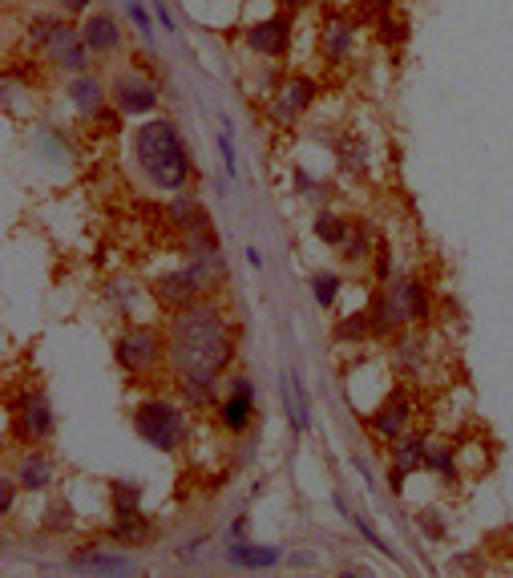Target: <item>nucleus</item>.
<instances>
[{"label": "nucleus", "mask_w": 513, "mask_h": 578, "mask_svg": "<svg viewBox=\"0 0 513 578\" xmlns=\"http://www.w3.org/2000/svg\"><path fill=\"white\" fill-rule=\"evenodd\" d=\"M53 473H57V465L45 457V453H37L33 445L17 457V486L25 490V494H37V490H49L53 486Z\"/></svg>", "instance_id": "19"}, {"label": "nucleus", "mask_w": 513, "mask_h": 578, "mask_svg": "<svg viewBox=\"0 0 513 578\" xmlns=\"http://www.w3.org/2000/svg\"><path fill=\"white\" fill-rule=\"evenodd\" d=\"M170 368L178 380H215L235 356V328L231 316L215 300H198L170 320Z\"/></svg>", "instance_id": "1"}, {"label": "nucleus", "mask_w": 513, "mask_h": 578, "mask_svg": "<svg viewBox=\"0 0 513 578\" xmlns=\"http://www.w3.org/2000/svg\"><path fill=\"white\" fill-rule=\"evenodd\" d=\"M219 150H223V166H227V174H231V178H239V162H235V138H231V130H227V126H223Z\"/></svg>", "instance_id": "36"}, {"label": "nucleus", "mask_w": 513, "mask_h": 578, "mask_svg": "<svg viewBox=\"0 0 513 578\" xmlns=\"http://www.w3.org/2000/svg\"><path fill=\"white\" fill-rule=\"evenodd\" d=\"M364 336H372V316H368V308L364 312H352V316H344L340 324H336V340H364Z\"/></svg>", "instance_id": "28"}, {"label": "nucleus", "mask_w": 513, "mask_h": 578, "mask_svg": "<svg viewBox=\"0 0 513 578\" xmlns=\"http://www.w3.org/2000/svg\"><path fill=\"white\" fill-rule=\"evenodd\" d=\"M340 255H344L348 263H364V259L372 255V231H368L364 223H352L348 235H344V243H340Z\"/></svg>", "instance_id": "25"}, {"label": "nucleus", "mask_w": 513, "mask_h": 578, "mask_svg": "<svg viewBox=\"0 0 513 578\" xmlns=\"http://www.w3.org/2000/svg\"><path fill=\"white\" fill-rule=\"evenodd\" d=\"M118 522H114V538L118 542H142L146 534H150V522L142 518V510H134V514H114Z\"/></svg>", "instance_id": "26"}, {"label": "nucleus", "mask_w": 513, "mask_h": 578, "mask_svg": "<svg viewBox=\"0 0 513 578\" xmlns=\"http://www.w3.org/2000/svg\"><path fill=\"white\" fill-rule=\"evenodd\" d=\"M340 287H344V283H340L336 271H316V275H312V296H316L320 308H332V304H336Z\"/></svg>", "instance_id": "27"}, {"label": "nucleus", "mask_w": 513, "mask_h": 578, "mask_svg": "<svg viewBox=\"0 0 513 578\" xmlns=\"http://www.w3.org/2000/svg\"><path fill=\"white\" fill-rule=\"evenodd\" d=\"M352 49H356V25L348 17H340V13H332L324 21V29H320V53H324V61L344 65L352 57Z\"/></svg>", "instance_id": "16"}, {"label": "nucleus", "mask_w": 513, "mask_h": 578, "mask_svg": "<svg viewBox=\"0 0 513 578\" xmlns=\"http://www.w3.org/2000/svg\"><path fill=\"white\" fill-rule=\"evenodd\" d=\"M114 356L118 364L130 372V376H150L158 368L170 364V340L166 332H158L154 324H130L118 344H114Z\"/></svg>", "instance_id": "4"}, {"label": "nucleus", "mask_w": 513, "mask_h": 578, "mask_svg": "<svg viewBox=\"0 0 513 578\" xmlns=\"http://www.w3.org/2000/svg\"><path fill=\"white\" fill-rule=\"evenodd\" d=\"M61 9L73 13V17H81V13H89V0H61Z\"/></svg>", "instance_id": "41"}, {"label": "nucleus", "mask_w": 513, "mask_h": 578, "mask_svg": "<svg viewBox=\"0 0 513 578\" xmlns=\"http://www.w3.org/2000/svg\"><path fill=\"white\" fill-rule=\"evenodd\" d=\"M368 316H372V336H380V340H396V336H400L408 324H413V320H408V312H404V304L396 300L392 287L372 300Z\"/></svg>", "instance_id": "15"}, {"label": "nucleus", "mask_w": 513, "mask_h": 578, "mask_svg": "<svg viewBox=\"0 0 513 578\" xmlns=\"http://www.w3.org/2000/svg\"><path fill=\"white\" fill-rule=\"evenodd\" d=\"M340 166L364 174V166H368V146H364L360 138H348V142L340 146Z\"/></svg>", "instance_id": "31"}, {"label": "nucleus", "mask_w": 513, "mask_h": 578, "mask_svg": "<svg viewBox=\"0 0 513 578\" xmlns=\"http://www.w3.org/2000/svg\"><path fill=\"white\" fill-rule=\"evenodd\" d=\"M53 405L41 389H25L17 401H13V437L29 449V445H41L53 437Z\"/></svg>", "instance_id": "6"}, {"label": "nucleus", "mask_w": 513, "mask_h": 578, "mask_svg": "<svg viewBox=\"0 0 513 578\" xmlns=\"http://www.w3.org/2000/svg\"><path fill=\"white\" fill-rule=\"evenodd\" d=\"M279 397H283V413L291 421L295 433H307V421H312V409H307V389H303V380L295 368H287L279 376Z\"/></svg>", "instance_id": "17"}, {"label": "nucleus", "mask_w": 513, "mask_h": 578, "mask_svg": "<svg viewBox=\"0 0 513 578\" xmlns=\"http://www.w3.org/2000/svg\"><path fill=\"white\" fill-rule=\"evenodd\" d=\"M291 29H295L291 13H275V17H267V21H255L243 41H247L251 53L279 61V57H287V49H291Z\"/></svg>", "instance_id": "12"}, {"label": "nucleus", "mask_w": 513, "mask_h": 578, "mask_svg": "<svg viewBox=\"0 0 513 578\" xmlns=\"http://www.w3.org/2000/svg\"><path fill=\"white\" fill-rule=\"evenodd\" d=\"M134 429L146 445H154L158 453H178L190 437V425H186V413L166 401V397H146L138 409H134Z\"/></svg>", "instance_id": "3"}, {"label": "nucleus", "mask_w": 513, "mask_h": 578, "mask_svg": "<svg viewBox=\"0 0 513 578\" xmlns=\"http://www.w3.org/2000/svg\"><path fill=\"white\" fill-rule=\"evenodd\" d=\"M126 5V17L134 21V29L142 33V37H154V25H150V13L142 9V0H122Z\"/></svg>", "instance_id": "34"}, {"label": "nucleus", "mask_w": 513, "mask_h": 578, "mask_svg": "<svg viewBox=\"0 0 513 578\" xmlns=\"http://www.w3.org/2000/svg\"><path fill=\"white\" fill-rule=\"evenodd\" d=\"M376 29H380V41H388V45H400V41L408 37V25H404V21H396V17H388V13H380Z\"/></svg>", "instance_id": "33"}, {"label": "nucleus", "mask_w": 513, "mask_h": 578, "mask_svg": "<svg viewBox=\"0 0 513 578\" xmlns=\"http://www.w3.org/2000/svg\"><path fill=\"white\" fill-rule=\"evenodd\" d=\"M33 29H37L33 41L45 49V57H49L53 65H61V69H69V73H85V65H89L93 53H89L81 29L57 21V17H41V21H33Z\"/></svg>", "instance_id": "5"}, {"label": "nucleus", "mask_w": 513, "mask_h": 578, "mask_svg": "<svg viewBox=\"0 0 513 578\" xmlns=\"http://www.w3.org/2000/svg\"><path fill=\"white\" fill-rule=\"evenodd\" d=\"M392 348H396V364H400L404 372H417V368L425 364V344L417 340L413 328H404V332L392 340Z\"/></svg>", "instance_id": "22"}, {"label": "nucleus", "mask_w": 513, "mask_h": 578, "mask_svg": "<svg viewBox=\"0 0 513 578\" xmlns=\"http://www.w3.org/2000/svg\"><path fill=\"white\" fill-rule=\"evenodd\" d=\"M320 98V81L307 77V73H291L271 98V118L279 126H295L307 110H312V102Z\"/></svg>", "instance_id": "8"}, {"label": "nucleus", "mask_w": 513, "mask_h": 578, "mask_svg": "<svg viewBox=\"0 0 513 578\" xmlns=\"http://www.w3.org/2000/svg\"><path fill=\"white\" fill-rule=\"evenodd\" d=\"M392 292H396V300L404 304L408 320H413V324H429V316H433V300H429V287H425L417 275L396 279V283H392Z\"/></svg>", "instance_id": "20"}, {"label": "nucleus", "mask_w": 513, "mask_h": 578, "mask_svg": "<svg viewBox=\"0 0 513 578\" xmlns=\"http://www.w3.org/2000/svg\"><path fill=\"white\" fill-rule=\"evenodd\" d=\"M219 425H223V433H231V437H239V433H247L251 429V421H255V389H251V380L247 376H235L231 380V389L219 397Z\"/></svg>", "instance_id": "10"}, {"label": "nucleus", "mask_w": 513, "mask_h": 578, "mask_svg": "<svg viewBox=\"0 0 513 578\" xmlns=\"http://www.w3.org/2000/svg\"><path fill=\"white\" fill-rule=\"evenodd\" d=\"M227 558L239 562V566H275V562L283 558V550H275V546H247V542H235V546L227 550Z\"/></svg>", "instance_id": "23"}, {"label": "nucleus", "mask_w": 513, "mask_h": 578, "mask_svg": "<svg viewBox=\"0 0 513 578\" xmlns=\"http://www.w3.org/2000/svg\"><path fill=\"white\" fill-rule=\"evenodd\" d=\"M110 102L118 114L138 118V114H154L158 110V81L138 73V69H122L110 85Z\"/></svg>", "instance_id": "7"}, {"label": "nucleus", "mask_w": 513, "mask_h": 578, "mask_svg": "<svg viewBox=\"0 0 513 578\" xmlns=\"http://www.w3.org/2000/svg\"><path fill=\"white\" fill-rule=\"evenodd\" d=\"M368 429L380 441H400L404 433H413V401L404 389H392L380 397V405L368 413Z\"/></svg>", "instance_id": "9"}, {"label": "nucleus", "mask_w": 513, "mask_h": 578, "mask_svg": "<svg viewBox=\"0 0 513 578\" xmlns=\"http://www.w3.org/2000/svg\"><path fill=\"white\" fill-rule=\"evenodd\" d=\"M138 502H142L138 481H114V514H134Z\"/></svg>", "instance_id": "30"}, {"label": "nucleus", "mask_w": 513, "mask_h": 578, "mask_svg": "<svg viewBox=\"0 0 513 578\" xmlns=\"http://www.w3.org/2000/svg\"><path fill=\"white\" fill-rule=\"evenodd\" d=\"M247 263H251V267H255V271H259V267H263V255H259V251H255V247H247Z\"/></svg>", "instance_id": "44"}, {"label": "nucleus", "mask_w": 513, "mask_h": 578, "mask_svg": "<svg viewBox=\"0 0 513 578\" xmlns=\"http://www.w3.org/2000/svg\"><path fill=\"white\" fill-rule=\"evenodd\" d=\"M348 227H352V219H344V215H336V211H320L312 231H316V239H320V243L340 247V243H344V235H348Z\"/></svg>", "instance_id": "24"}, {"label": "nucleus", "mask_w": 513, "mask_h": 578, "mask_svg": "<svg viewBox=\"0 0 513 578\" xmlns=\"http://www.w3.org/2000/svg\"><path fill=\"white\" fill-rule=\"evenodd\" d=\"M348 518L356 522V530H360V534H364V538H368V542H372L376 550H388V546H384V538H380V534H376V530L368 526V518H360V514H348Z\"/></svg>", "instance_id": "38"}, {"label": "nucleus", "mask_w": 513, "mask_h": 578, "mask_svg": "<svg viewBox=\"0 0 513 578\" xmlns=\"http://www.w3.org/2000/svg\"><path fill=\"white\" fill-rule=\"evenodd\" d=\"M307 5H312V0H279L283 13H299V9H307Z\"/></svg>", "instance_id": "42"}, {"label": "nucleus", "mask_w": 513, "mask_h": 578, "mask_svg": "<svg viewBox=\"0 0 513 578\" xmlns=\"http://www.w3.org/2000/svg\"><path fill=\"white\" fill-rule=\"evenodd\" d=\"M364 5H368V9H376V13H388V9L396 5V0H364Z\"/></svg>", "instance_id": "43"}, {"label": "nucleus", "mask_w": 513, "mask_h": 578, "mask_svg": "<svg viewBox=\"0 0 513 578\" xmlns=\"http://www.w3.org/2000/svg\"><path fill=\"white\" fill-rule=\"evenodd\" d=\"M69 98H73V110H77L85 122H93L101 110H106V102H110V89L101 85L93 73H77V77H73V85H69Z\"/></svg>", "instance_id": "18"}, {"label": "nucleus", "mask_w": 513, "mask_h": 578, "mask_svg": "<svg viewBox=\"0 0 513 578\" xmlns=\"http://www.w3.org/2000/svg\"><path fill=\"white\" fill-rule=\"evenodd\" d=\"M81 37H85V45H89L93 57H114L122 49V25L110 13H85Z\"/></svg>", "instance_id": "14"}, {"label": "nucleus", "mask_w": 513, "mask_h": 578, "mask_svg": "<svg viewBox=\"0 0 513 578\" xmlns=\"http://www.w3.org/2000/svg\"><path fill=\"white\" fill-rule=\"evenodd\" d=\"M392 445L396 449L388 453V486H392V494H400L404 481L413 477L417 469H429V441L421 433H404Z\"/></svg>", "instance_id": "11"}, {"label": "nucleus", "mask_w": 513, "mask_h": 578, "mask_svg": "<svg viewBox=\"0 0 513 578\" xmlns=\"http://www.w3.org/2000/svg\"><path fill=\"white\" fill-rule=\"evenodd\" d=\"M372 267H376V283H388V279H392V247H388V243H380V247L372 251Z\"/></svg>", "instance_id": "35"}, {"label": "nucleus", "mask_w": 513, "mask_h": 578, "mask_svg": "<svg viewBox=\"0 0 513 578\" xmlns=\"http://www.w3.org/2000/svg\"><path fill=\"white\" fill-rule=\"evenodd\" d=\"M13 506H17V477H9L5 486H0V514H13Z\"/></svg>", "instance_id": "37"}, {"label": "nucleus", "mask_w": 513, "mask_h": 578, "mask_svg": "<svg viewBox=\"0 0 513 578\" xmlns=\"http://www.w3.org/2000/svg\"><path fill=\"white\" fill-rule=\"evenodd\" d=\"M134 162L158 190H182L190 182V154L174 130V122L154 118L134 130Z\"/></svg>", "instance_id": "2"}, {"label": "nucleus", "mask_w": 513, "mask_h": 578, "mask_svg": "<svg viewBox=\"0 0 513 578\" xmlns=\"http://www.w3.org/2000/svg\"><path fill=\"white\" fill-rule=\"evenodd\" d=\"M73 566H77V570H89V574H134V570H138L126 554H110V550H77V554H73Z\"/></svg>", "instance_id": "21"}, {"label": "nucleus", "mask_w": 513, "mask_h": 578, "mask_svg": "<svg viewBox=\"0 0 513 578\" xmlns=\"http://www.w3.org/2000/svg\"><path fill=\"white\" fill-rule=\"evenodd\" d=\"M429 469L441 473V477H449L457 469V449L453 445H429Z\"/></svg>", "instance_id": "32"}, {"label": "nucleus", "mask_w": 513, "mask_h": 578, "mask_svg": "<svg viewBox=\"0 0 513 578\" xmlns=\"http://www.w3.org/2000/svg\"><path fill=\"white\" fill-rule=\"evenodd\" d=\"M73 526H77V522H73V506L61 502V498H53L49 510H45V530H49V534H69Z\"/></svg>", "instance_id": "29"}, {"label": "nucleus", "mask_w": 513, "mask_h": 578, "mask_svg": "<svg viewBox=\"0 0 513 578\" xmlns=\"http://www.w3.org/2000/svg\"><path fill=\"white\" fill-rule=\"evenodd\" d=\"M437 518H441V514H433V510H425V514L417 518V522L425 526V534H429V538H445V526H441Z\"/></svg>", "instance_id": "39"}, {"label": "nucleus", "mask_w": 513, "mask_h": 578, "mask_svg": "<svg viewBox=\"0 0 513 578\" xmlns=\"http://www.w3.org/2000/svg\"><path fill=\"white\" fill-rule=\"evenodd\" d=\"M150 13L162 21V29H166V33H174V17L166 13V0H150Z\"/></svg>", "instance_id": "40"}, {"label": "nucleus", "mask_w": 513, "mask_h": 578, "mask_svg": "<svg viewBox=\"0 0 513 578\" xmlns=\"http://www.w3.org/2000/svg\"><path fill=\"white\" fill-rule=\"evenodd\" d=\"M202 279H198V271L194 267H178V271H166L158 283H154V300L162 304V308H170V312H182V308H190V304H198L202 300Z\"/></svg>", "instance_id": "13"}]
</instances>
